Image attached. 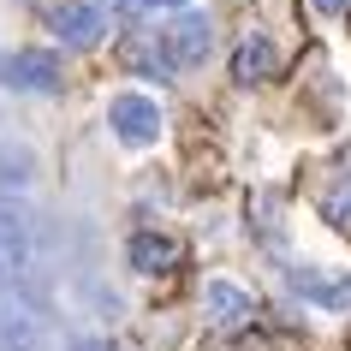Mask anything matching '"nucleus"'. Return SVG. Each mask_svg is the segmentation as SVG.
I'll return each mask as SVG.
<instances>
[{
    "mask_svg": "<svg viewBox=\"0 0 351 351\" xmlns=\"http://www.w3.org/2000/svg\"><path fill=\"white\" fill-rule=\"evenodd\" d=\"M137 6H149V12H179V6H191V0H137Z\"/></svg>",
    "mask_w": 351,
    "mask_h": 351,
    "instance_id": "obj_11",
    "label": "nucleus"
},
{
    "mask_svg": "<svg viewBox=\"0 0 351 351\" xmlns=\"http://www.w3.org/2000/svg\"><path fill=\"white\" fill-rule=\"evenodd\" d=\"M72 351H108V339H72Z\"/></svg>",
    "mask_w": 351,
    "mask_h": 351,
    "instance_id": "obj_13",
    "label": "nucleus"
},
{
    "mask_svg": "<svg viewBox=\"0 0 351 351\" xmlns=\"http://www.w3.org/2000/svg\"><path fill=\"white\" fill-rule=\"evenodd\" d=\"M310 6H315V12H328V19H333V12H346L351 0H310Z\"/></svg>",
    "mask_w": 351,
    "mask_h": 351,
    "instance_id": "obj_12",
    "label": "nucleus"
},
{
    "mask_svg": "<svg viewBox=\"0 0 351 351\" xmlns=\"http://www.w3.org/2000/svg\"><path fill=\"white\" fill-rule=\"evenodd\" d=\"M108 125H113V137H119L125 149H149L155 137H161V108H155L149 95L125 90V95L108 101Z\"/></svg>",
    "mask_w": 351,
    "mask_h": 351,
    "instance_id": "obj_1",
    "label": "nucleus"
},
{
    "mask_svg": "<svg viewBox=\"0 0 351 351\" xmlns=\"http://www.w3.org/2000/svg\"><path fill=\"white\" fill-rule=\"evenodd\" d=\"M161 48H167V66L173 72H191V66H203L215 54V24L203 12H185V19H173L161 30Z\"/></svg>",
    "mask_w": 351,
    "mask_h": 351,
    "instance_id": "obj_2",
    "label": "nucleus"
},
{
    "mask_svg": "<svg viewBox=\"0 0 351 351\" xmlns=\"http://www.w3.org/2000/svg\"><path fill=\"white\" fill-rule=\"evenodd\" d=\"M48 30H54L66 48H95L101 30H108V6L101 0H60L48 12Z\"/></svg>",
    "mask_w": 351,
    "mask_h": 351,
    "instance_id": "obj_4",
    "label": "nucleus"
},
{
    "mask_svg": "<svg viewBox=\"0 0 351 351\" xmlns=\"http://www.w3.org/2000/svg\"><path fill=\"white\" fill-rule=\"evenodd\" d=\"M292 286L310 304H322V310H346L351 304V268L346 274H315V268H292Z\"/></svg>",
    "mask_w": 351,
    "mask_h": 351,
    "instance_id": "obj_9",
    "label": "nucleus"
},
{
    "mask_svg": "<svg viewBox=\"0 0 351 351\" xmlns=\"http://www.w3.org/2000/svg\"><path fill=\"white\" fill-rule=\"evenodd\" d=\"M125 262L137 268V274H173V268L185 262V250H179V239H167V232H131L125 239Z\"/></svg>",
    "mask_w": 351,
    "mask_h": 351,
    "instance_id": "obj_6",
    "label": "nucleus"
},
{
    "mask_svg": "<svg viewBox=\"0 0 351 351\" xmlns=\"http://www.w3.org/2000/svg\"><path fill=\"white\" fill-rule=\"evenodd\" d=\"M119 60H125V72H137V77H173L167 48H161V30H131L125 48H119Z\"/></svg>",
    "mask_w": 351,
    "mask_h": 351,
    "instance_id": "obj_8",
    "label": "nucleus"
},
{
    "mask_svg": "<svg viewBox=\"0 0 351 351\" xmlns=\"http://www.w3.org/2000/svg\"><path fill=\"white\" fill-rule=\"evenodd\" d=\"M274 72H280V48L268 36H244L239 48H232V77H239V84H268Z\"/></svg>",
    "mask_w": 351,
    "mask_h": 351,
    "instance_id": "obj_7",
    "label": "nucleus"
},
{
    "mask_svg": "<svg viewBox=\"0 0 351 351\" xmlns=\"http://www.w3.org/2000/svg\"><path fill=\"white\" fill-rule=\"evenodd\" d=\"M322 221H333L339 232H351V173H339V179L322 191Z\"/></svg>",
    "mask_w": 351,
    "mask_h": 351,
    "instance_id": "obj_10",
    "label": "nucleus"
},
{
    "mask_svg": "<svg viewBox=\"0 0 351 351\" xmlns=\"http://www.w3.org/2000/svg\"><path fill=\"white\" fill-rule=\"evenodd\" d=\"M60 54H48V48H19V54L0 60V84L6 90H30V95H54L60 90Z\"/></svg>",
    "mask_w": 351,
    "mask_h": 351,
    "instance_id": "obj_3",
    "label": "nucleus"
},
{
    "mask_svg": "<svg viewBox=\"0 0 351 351\" xmlns=\"http://www.w3.org/2000/svg\"><path fill=\"white\" fill-rule=\"evenodd\" d=\"M203 315L215 322V328L239 333V328L256 322V298L244 292V286H232V280H208V286H203Z\"/></svg>",
    "mask_w": 351,
    "mask_h": 351,
    "instance_id": "obj_5",
    "label": "nucleus"
}]
</instances>
